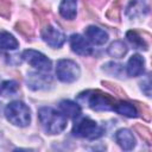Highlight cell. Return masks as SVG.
I'll use <instances>...</instances> for the list:
<instances>
[{"label": "cell", "mask_w": 152, "mask_h": 152, "mask_svg": "<svg viewBox=\"0 0 152 152\" xmlns=\"http://www.w3.org/2000/svg\"><path fill=\"white\" fill-rule=\"evenodd\" d=\"M72 133L76 137L94 140V139L100 138L103 134V128L99 126L94 120L89 118H83L74 125Z\"/></svg>", "instance_id": "cell-4"}, {"label": "cell", "mask_w": 152, "mask_h": 152, "mask_svg": "<svg viewBox=\"0 0 152 152\" xmlns=\"http://www.w3.org/2000/svg\"><path fill=\"white\" fill-rule=\"evenodd\" d=\"M107 51H108V55L114 58H122L127 53V46L124 44V42L115 40L109 45Z\"/></svg>", "instance_id": "cell-18"}, {"label": "cell", "mask_w": 152, "mask_h": 152, "mask_svg": "<svg viewBox=\"0 0 152 152\" xmlns=\"http://www.w3.org/2000/svg\"><path fill=\"white\" fill-rule=\"evenodd\" d=\"M19 46L18 40L8 32L0 31V49L2 50H15Z\"/></svg>", "instance_id": "cell-17"}, {"label": "cell", "mask_w": 152, "mask_h": 152, "mask_svg": "<svg viewBox=\"0 0 152 152\" xmlns=\"http://www.w3.org/2000/svg\"><path fill=\"white\" fill-rule=\"evenodd\" d=\"M84 34L95 45H102L108 40V33L96 26H88L84 30Z\"/></svg>", "instance_id": "cell-11"}, {"label": "cell", "mask_w": 152, "mask_h": 152, "mask_svg": "<svg viewBox=\"0 0 152 152\" xmlns=\"http://www.w3.org/2000/svg\"><path fill=\"white\" fill-rule=\"evenodd\" d=\"M5 115L11 124L20 127L27 126L31 120L30 108L21 101H13L8 103L5 108Z\"/></svg>", "instance_id": "cell-3"}, {"label": "cell", "mask_w": 152, "mask_h": 152, "mask_svg": "<svg viewBox=\"0 0 152 152\" xmlns=\"http://www.w3.org/2000/svg\"><path fill=\"white\" fill-rule=\"evenodd\" d=\"M127 39L129 40V43L134 46V49H142V50H147L148 45L147 43L144 40V38H141L137 31H128L126 33Z\"/></svg>", "instance_id": "cell-19"}, {"label": "cell", "mask_w": 152, "mask_h": 152, "mask_svg": "<svg viewBox=\"0 0 152 152\" xmlns=\"http://www.w3.org/2000/svg\"><path fill=\"white\" fill-rule=\"evenodd\" d=\"M135 103L139 107V110L141 113L142 119L146 120V121H151V110H150L148 106L146 103H144V102H140V101H135Z\"/></svg>", "instance_id": "cell-26"}, {"label": "cell", "mask_w": 152, "mask_h": 152, "mask_svg": "<svg viewBox=\"0 0 152 152\" xmlns=\"http://www.w3.org/2000/svg\"><path fill=\"white\" fill-rule=\"evenodd\" d=\"M148 11V7L144 0H131L126 8V14L131 19H135L138 17L145 15Z\"/></svg>", "instance_id": "cell-12"}, {"label": "cell", "mask_w": 152, "mask_h": 152, "mask_svg": "<svg viewBox=\"0 0 152 152\" xmlns=\"http://www.w3.org/2000/svg\"><path fill=\"white\" fill-rule=\"evenodd\" d=\"M15 30L18 32H20L23 36L25 37H32L33 36V28L31 27V25L26 21H18L15 24Z\"/></svg>", "instance_id": "cell-23"}, {"label": "cell", "mask_w": 152, "mask_h": 152, "mask_svg": "<svg viewBox=\"0 0 152 152\" xmlns=\"http://www.w3.org/2000/svg\"><path fill=\"white\" fill-rule=\"evenodd\" d=\"M120 1L116 0L113 2V5L109 7V10L106 12V17L112 21H119L120 20Z\"/></svg>", "instance_id": "cell-21"}, {"label": "cell", "mask_w": 152, "mask_h": 152, "mask_svg": "<svg viewBox=\"0 0 152 152\" xmlns=\"http://www.w3.org/2000/svg\"><path fill=\"white\" fill-rule=\"evenodd\" d=\"M70 46L74 52L81 56H89L93 52L91 46L81 34H72L70 37Z\"/></svg>", "instance_id": "cell-8"}, {"label": "cell", "mask_w": 152, "mask_h": 152, "mask_svg": "<svg viewBox=\"0 0 152 152\" xmlns=\"http://www.w3.org/2000/svg\"><path fill=\"white\" fill-rule=\"evenodd\" d=\"M114 110L121 115L128 116V118H135L137 116V108L134 104L127 102V101H116L114 106Z\"/></svg>", "instance_id": "cell-16"}, {"label": "cell", "mask_w": 152, "mask_h": 152, "mask_svg": "<svg viewBox=\"0 0 152 152\" xmlns=\"http://www.w3.org/2000/svg\"><path fill=\"white\" fill-rule=\"evenodd\" d=\"M141 89L146 93V95L147 96H150V94H151V91H150V89H151V86H150V77H147L146 78V83H141Z\"/></svg>", "instance_id": "cell-28"}, {"label": "cell", "mask_w": 152, "mask_h": 152, "mask_svg": "<svg viewBox=\"0 0 152 152\" xmlns=\"http://www.w3.org/2000/svg\"><path fill=\"white\" fill-rule=\"evenodd\" d=\"M77 0H62L59 5V14L68 20H72L76 17Z\"/></svg>", "instance_id": "cell-14"}, {"label": "cell", "mask_w": 152, "mask_h": 152, "mask_svg": "<svg viewBox=\"0 0 152 152\" xmlns=\"http://www.w3.org/2000/svg\"><path fill=\"white\" fill-rule=\"evenodd\" d=\"M144 58L140 55H133L127 63V74L131 77L139 76L144 72Z\"/></svg>", "instance_id": "cell-13"}, {"label": "cell", "mask_w": 152, "mask_h": 152, "mask_svg": "<svg viewBox=\"0 0 152 152\" xmlns=\"http://www.w3.org/2000/svg\"><path fill=\"white\" fill-rule=\"evenodd\" d=\"M19 89V86L14 81H5L0 84V95L2 96H8L14 93H17Z\"/></svg>", "instance_id": "cell-20"}, {"label": "cell", "mask_w": 152, "mask_h": 152, "mask_svg": "<svg viewBox=\"0 0 152 152\" xmlns=\"http://www.w3.org/2000/svg\"><path fill=\"white\" fill-rule=\"evenodd\" d=\"M42 37H43L44 42L48 43V45H50L51 48H59L65 42L64 33L61 32L59 30H57L56 27L49 25V24L43 26V28H42Z\"/></svg>", "instance_id": "cell-7"}, {"label": "cell", "mask_w": 152, "mask_h": 152, "mask_svg": "<svg viewBox=\"0 0 152 152\" xmlns=\"http://www.w3.org/2000/svg\"><path fill=\"white\" fill-rule=\"evenodd\" d=\"M38 118L44 131L49 134H58L66 127L65 115L56 112L50 107L40 108L38 112Z\"/></svg>", "instance_id": "cell-1"}, {"label": "cell", "mask_w": 152, "mask_h": 152, "mask_svg": "<svg viewBox=\"0 0 152 152\" xmlns=\"http://www.w3.org/2000/svg\"><path fill=\"white\" fill-rule=\"evenodd\" d=\"M77 100L84 102L94 110H114V106L116 100L108 94L96 89V90H87L81 93L77 96Z\"/></svg>", "instance_id": "cell-2"}, {"label": "cell", "mask_w": 152, "mask_h": 152, "mask_svg": "<svg viewBox=\"0 0 152 152\" xmlns=\"http://www.w3.org/2000/svg\"><path fill=\"white\" fill-rule=\"evenodd\" d=\"M23 58L39 71H49L51 69V61L39 51L28 49L23 52Z\"/></svg>", "instance_id": "cell-6"}, {"label": "cell", "mask_w": 152, "mask_h": 152, "mask_svg": "<svg viewBox=\"0 0 152 152\" xmlns=\"http://www.w3.org/2000/svg\"><path fill=\"white\" fill-rule=\"evenodd\" d=\"M81 70L78 65L70 59H61L57 63L56 75L59 81L64 83H71L80 77Z\"/></svg>", "instance_id": "cell-5"}, {"label": "cell", "mask_w": 152, "mask_h": 152, "mask_svg": "<svg viewBox=\"0 0 152 152\" xmlns=\"http://www.w3.org/2000/svg\"><path fill=\"white\" fill-rule=\"evenodd\" d=\"M134 129L142 138V140L146 141V144H148V145L152 144V133L146 126H144L142 124H135L134 125Z\"/></svg>", "instance_id": "cell-22"}, {"label": "cell", "mask_w": 152, "mask_h": 152, "mask_svg": "<svg viewBox=\"0 0 152 152\" xmlns=\"http://www.w3.org/2000/svg\"><path fill=\"white\" fill-rule=\"evenodd\" d=\"M115 140L120 145L122 150H132L135 145V139L132 134V132L127 128H121L115 133Z\"/></svg>", "instance_id": "cell-10"}, {"label": "cell", "mask_w": 152, "mask_h": 152, "mask_svg": "<svg viewBox=\"0 0 152 152\" xmlns=\"http://www.w3.org/2000/svg\"><path fill=\"white\" fill-rule=\"evenodd\" d=\"M102 84L103 86H106L108 89H110L112 91H114L116 95H121V96H124L125 95V93L119 88V86H116V84H114V83H112V82H108V81H103L102 82Z\"/></svg>", "instance_id": "cell-27"}, {"label": "cell", "mask_w": 152, "mask_h": 152, "mask_svg": "<svg viewBox=\"0 0 152 152\" xmlns=\"http://www.w3.org/2000/svg\"><path fill=\"white\" fill-rule=\"evenodd\" d=\"M0 15L10 18L11 15V0H0Z\"/></svg>", "instance_id": "cell-25"}, {"label": "cell", "mask_w": 152, "mask_h": 152, "mask_svg": "<svg viewBox=\"0 0 152 152\" xmlns=\"http://www.w3.org/2000/svg\"><path fill=\"white\" fill-rule=\"evenodd\" d=\"M59 109L63 112L64 115H66V116H69L71 119H75L81 114V107L77 103H75L72 101H69V100L61 101Z\"/></svg>", "instance_id": "cell-15"}, {"label": "cell", "mask_w": 152, "mask_h": 152, "mask_svg": "<svg viewBox=\"0 0 152 152\" xmlns=\"http://www.w3.org/2000/svg\"><path fill=\"white\" fill-rule=\"evenodd\" d=\"M103 70H106L108 74L115 75L116 77H121V75H122V71H124V69H122V65H120V64H116V63H113V62H110V63H107L106 65H103Z\"/></svg>", "instance_id": "cell-24"}, {"label": "cell", "mask_w": 152, "mask_h": 152, "mask_svg": "<svg viewBox=\"0 0 152 152\" xmlns=\"http://www.w3.org/2000/svg\"><path fill=\"white\" fill-rule=\"evenodd\" d=\"M27 83H28V87L33 90L46 89L49 87V84L51 83V77L49 75H45V74L30 72Z\"/></svg>", "instance_id": "cell-9"}]
</instances>
